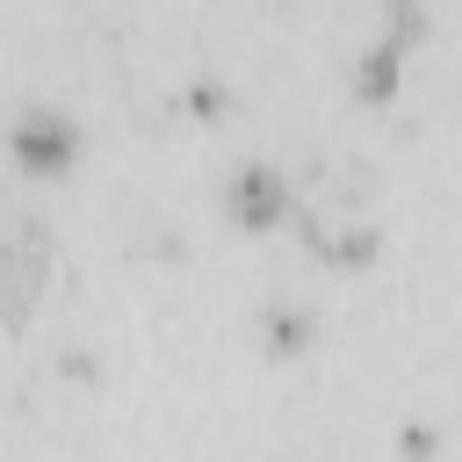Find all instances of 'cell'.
<instances>
[{"label": "cell", "instance_id": "cell-1", "mask_svg": "<svg viewBox=\"0 0 462 462\" xmlns=\"http://www.w3.org/2000/svg\"><path fill=\"white\" fill-rule=\"evenodd\" d=\"M7 159H14L22 173H36V180H58V173H72V159H79V123H72L65 108H22L14 130H7Z\"/></svg>", "mask_w": 462, "mask_h": 462}, {"label": "cell", "instance_id": "cell-2", "mask_svg": "<svg viewBox=\"0 0 462 462\" xmlns=\"http://www.w3.org/2000/svg\"><path fill=\"white\" fill-rule=\"evenodd\" d=\"M224 202H231V217H238L245 231H274V224L296 217V188H289V173H274V166H238Z\"/></svg>", "mask_w": 462, "mask_h": 462}, {"label": "cell", "instance_id": "cell-3", "mask_svg": "<svg viewBox=\"0 0 462 462\" xmlns=\"http://www.w3.org/2000/svg\"><path fill=\"white\" fill-rule=\"evenodd\" d=\"M411 36H419V7H390V29L368 43V65H361V94L368 101H390L397 94V72H404V58H411Z\"/></svg>", "mask_w": 462, "mask_h": 462}]
</instances>
